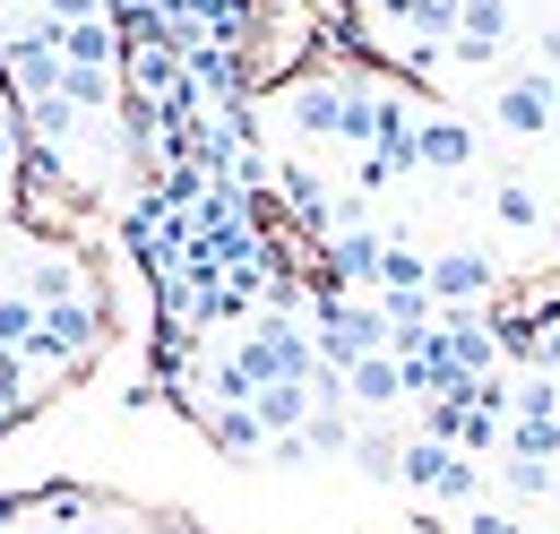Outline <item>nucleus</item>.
<instances>
[{"mask_svg": "<svg viewBox=\"0 0 560 534\" xmlns=\"http://www.w3.org/2000/svg\"><path fill=\"white\" fill-rule=\"evenodd\" d=\"M18 147H26V121H0V173H18Z\"/></svg>", "mask_w": 560, "mask_h": 534, "instance_id": "obj_29", "label": "nucleus"}, {"mask_svg": "<svg viewBox=\"0 0 560 534\" xmlns=\"http://www.w3.org/2000/svg\"><path fill=\"white\" fill-rule=\"evenodd\" d=\"M491 121H500V138H552V121H560V104H552V78L544 69H509L500 78V95H491Z\"/></svg>", "mask_w": 560, "mask_h": 534, "instance_id": "obj_5", "label": "nucleus"}, {"mask_svg": "<svg viewBox=\"0 0 560 534\" xmlns=\"http://www.w3.org/2000/svg\"><path fill=\"white\" fill-rule=\"evenodd\" d=\"M422 276H431V251L388 242V251H380V285H371V293H422Z\"/></svg>", "mask_w": 560, "mask_h": 534, "instance_id": "obj_21", "label": "nucleus"}, {"mask_svg": "<svg viewBox=\"0 0 560 534\" xmlns=\"http://www.w3.org/2000/svg\"><path fill=\"white\" fill-rule=\"evenodd\" d=\"M61 61H70V69H113V61H121V26H113V18H78V26H61Z\"/></svg>", "mask_w": 560, "mask_h": 534, "instance_id": "obj_14", "label": "nucleus"}, {"mask_svg": "<svg viewBox=\"0 0 560 534\" xmlns=\"http://www.w3.org/2000/svg\"><path fill=\"white\" fill-rule=\"evenodd\" d=\"M491 285H500V267L483 251H431V276H422V293L440 302V311H475Z\"/></svg>", "mask_w": 560, "mask_h": 534, "instance_id": "obj_6", "label": "nucleus"}, {"mask_svg": "<svg viewBox=\"0 0 560 534\" xmlns=\"http://www.w3.org/2000/svg\"><path fill=\"white\" fill-rule=\"evenodd\" d=\"M552 104H560V78H552Z\"/></svg>", "mask_w": 560, "mask_h": 534, "instance_id": "obj_33", "label": "nucleus"}, {"mask_svg": "<svg viewBox=\"0 0 560 534\" xmlns=\"http://www.w3.org/2000/svg\"><path fill=\"white\" fill-rule=\"evenodd\" d=\"M491 216H500L509 233H544V199H535V182L500 173V182H491Z\"/></svg>", "mask_w": 560, "mask_h": 534, "instance_id": "obj_19", "label": "nucleus"}, {"mask_svg": "<svg viewBox=\"0 0 560 534\" xmlns=\"http://www.w3.org/2000/svg\"><path fill=\"white\" fill-rule=\"evenodd\" d=\"M535 53H544V78H560V26H544V44H535Z\"/></svg>", "mask_w": 560, "mask_h": 534, "instance_id": "obj_30", "label": "nucleus"}, {"mask_svg": "<svg viewBox=\"0 0 560 534\" xmlns=\"http://www.w3.org/2000/svg\"><path fill=\"white\" fill-rule=\"evenodd\" d=\"M311 345H319L328 371H353L362 353H388V320H380V302L319 285V302H311Z\"/></svg>", "mask_w": 560, "mask_h": 534, "instance_id": "obj_1", "label": "nucleus"}, {"mask_svg": "<svg viewBox=\"0 0 560 534\" xmlns=\"http://www.w3.org/2000/svg\"><path fill=\"white\" fill-rule=\"evenodd\" d=\"M284 121L302 138H346V78H302L284 95Z\"/></svg>", "mask_w": 560, "mask_h": 534, "instance_id": "obj_9", "label": "nucleus"}, {"mask_svg": "<svg viewBox=\"0 0 560 534\" xmlns=\"http://www.w3.org/2000/svg\"><path fill=\"white\" fill-rule=\"evenodd\" d=\"M346 405H362V414H388V405H406L397 353H362V362L346 371Z\"/></svg>", "mask_w": 560, "mask_h": 534, "instance_id": "obj_12", "label": "nucleus"}, {"mask_svg": "<svg viewBox=\"0 0 560 534\" xmlns=\"http://www.w3.org/2000/svg\"><path fill=\"white\" fill-rule=\"evenodd\" d=\"M35 336H44V311H35L26 293H9V285H0V345H9V353H26Z\"/></svg>", "mask_w": 560, "mask_h": 534, "instance_id": "obj_22", "label": "nucleus"}, {"mask_svg": "<svg viewBox=\"0 0 560 534\" xmlns=\"http://www.w3.org/2000/svg\"><path fill=\"white\" fill-rule=\"evenodd\" d=\"M268 466H311V440H302V431H277V440H268Z\"/></svg>", "mask_w": 560, "mask_h": 534, "instance_id": "obj_27", "label": "nucleus"}, {"mask_svg": "<svg viewBox=\"0 0 560 534\" xmlns=\"http://www.w3.org/2000/svg\"><path fill=\"white\" fill-rule=\"evenodd\" d=\"M509 26H517L509 0H457V61H491L509 44Z\"/></svg>", "mask_w": 560, "mask_h": 534, "instance_id": "obj_10", "label": "nucleus"}, {"mask_svg": "<svg viewBox=\"0 0 560 534\" xmlns=\"http://www.w3.org/2000/svg\"><path fill=\"white\" fill-rule=\"evenodd\" d=\"M475 164V130L457 113H422L415 121V173H466Z\"/></svg>", "mask_w": 560, "mask_h": 534, "instance_id": "obj_8", "label": "nucleus"}, {"mask_svg": "<svg viewBox=\"0 0 560 534\" xmlns=\"http://www.w3.org/2000/svg\"><path fill=\"white\" fill-rule=\"evenodd\" d=\"M544 380H552V388H560V371H544Z\"/></svg>", "mask_w": 560, "mask_h": 534, "instance_id": "obj_32", "label": "nucleus"}, {"mask_svg": "<svg viewBox=\"0 0 560 534\" xmlns=\"http://www.w3.org/2000/svg\"><path fill=\"white\" fill-rule=\"evenodd\" d=\"M353 431H362V422H353V405H311V422H302V440H311V466H319V457H346Z\"/></svg>", "mask_w": 560, "mask_h": 534, "instance_id": "obj_18", "label": "nucleus"}, {"mask_svg": "<svg viewBox=\"0 0 560 534\" xmlns=\"http://www.w3.org/2000/svg\"><path fill=\"white\" fill-rule=\"evenodd\" d=\"M233 362L250 371V388H268V380H311L319 371V345H311V328L293 311H259L250 336L233 345Z\"/></svg>", "mask_w": 560, "mask_h": 534, "instance_id": "obj_2", "label": "nucleus"}, {"mask_svg": "<svg viewBox=\"0 0 560 534\" xmlns=\"http://www.w3.org/2000/svg\"><path fill=\"white\" fill-rule=\"evenodd\" d=\"M397 483L406 491H422V500H440V509H475L483 500V474H475V457H457L448 440H406V457H397Z\"/></svg>", "mask_w": 560, "mask_h": 534, "instance_id": "obj_3", "label": "nucleus"}, {"mask_svg": "<svg viewBox=\"0 0 560 534\" xmlns=\"http://www.w3.org/2000/svg\"><path fill=\"white\" fill-rule=\"evenodd\" d=\"M509 457H526V466H560V388L552 380H526L517 405H509V440H500Z\"/></svg>", "mask_w": 560, "mask_h": 534, "instance_id": "obj_4", "label": "nucleus"}, {"mask_svg": "<svg viewBox=\"0 0 560 534\" xmlns=\"http://www.w3.org/2000/svg\"><path fill=\"white\" fill-rule=\"evenodd\" d=\"M61 104H70L78 121H86V113H113V69H70L61 61Z\"/></svg>", "mask_w": 560, "mask_h": 534, "instance_id": "obj_20", "label": "nucleus"}, {"mask_svg": "<svg viewBox=\"0 0 560 534\" xmlns=\"http://www.w3.org/2000/svg\"><path fill=\"white\" fill-rule=\"evenodd\" d=\"M208 440L224 457H268V431H259L250 405H208Z\"/></svg>", "mask_w": 560, "mask_h": 534, "instance_id": "obj_16", "label": "nucleus"}, {"mask_svg": "<svg viewBox=\"0 0 560 534\" xmlns=\"http://www.w3.org/2000/svg\"><path fill=\"white\" fill-rule=\"evenodd\" d=\"M9 414H26V353L0 345V422H9Z\"/></svg>", "mask_w": 560, "mask_h": 534, "instance_id": "obj_25", "label": "nucleus"}, {"mask_svg": "<svg viewBox=\"0 0 560 534\" xmlns=\"http://www.w3.org/2000/svg\"><path fill=\"white\" fill-rule=\"evenodd\" d=\"M277 190H284V207H293V224H302V233H319V242L337 233V199L319 190V173H311V164H277Z\"/></svg>", "mask_w": 560, "mask_h": 534, "instance_id": "obj_11", "label": "nucleus"}, {"mask_svg": "<svg viewBox=\"0 0 560 534\" xmlns=\"http://www.w3.org/2000/svg\"><path fill=\"white\" fill-rule=\"evenodd\" d=\"M466 534H535V526H526V518H509V509H483V500H475V509H466Z\"/></svg>", "mask_w": 560, "mask_h": 534, "instance_id": "obj_26", "label": "nucleus"}, {"mask_svg": "<svg viewBox=\"0 0 560 534\" xmlns=\"http://www.w3.org/2000/svg\"><path fill=\"white\" fill-rule=\"evenodd\" d=\"M406 26H415L422 44H448V35H457V0H415V9H406Z\"/></svg>", "mask_w": 560, "mask_h": 534, "instance_id": "obj_24", "label": "nucleus"}, {"mask_svg": "<svg viewBox=\"0 0 560 534\" xmlns=\"http://www.w3.org/2000/svg\"><path fill=\"white\" fill-rule=\"evenodd\" d=\"M440 353L466 371V380H491L500 371V328L483 311H440Z\"/></svg>", "mask_w": 560, "mask_h": 534, "instance_id": "obj_7", "label": "nucleus"}, {"mask_svg": "<svg viewBox=\"0 0 560 534\" xmlns=\"http://www.w3.org/2000/svg\"><path fill=\"white\" fill-rule=\"evenodd\" d=\"M346 457H353V474H362V483H397V457H406V440H397V431H380V422H362Z\"/></svg>", "mask_w": 560, "mask_h": 534, "instance_id": "obj_17", "label": "nucleus"}, {"mask_svg": "<svg viewBox=\"0 0 560 534\" xmlns=\"http://www.w3.org/2000/svg\"><path fill=\"white\" fill-rule=\"evenodd\" d=\"M0 9H26V0H0Z\"/></svg>", "mask_w": 560, "mask_h": 534, "instance_id": "obj_31", "label": "nucleus"}, {"mask_svg": "<svg viewBox=\"0 0 560 534\" xmlns=\"http://www.w3.org/2000/svg\"><path fill=\"white\" fill-rule=\"evenodd\" d=\"M250 414H259L268 440H277V431H302V422H311V380H268V388L250 397Z\"/></svg>", "mask_w": 560, "mask_h": 534, "instance_id": "obj_15", "label": "nucleus"}, {"mask_svg": "<svg viewBox=\"0 0 560 534\" xmlns=\"http://www.w3.org/2000/svg\"><path fill=\"white\" fill-rule=\"evenodd\" d=\"M44 18H61V26H78V18H104V0H35Z\"/></svg>", "mask_w": 560, "mask_h": 534, "instance_id": "obj_28", "label": "nucleus"}, {"mask_svg": "<svg viewBox=\"0 0 560 534\" xmlns=\"http://www.w3.org/2000/svg\"><path fill=\"white\" fill-rule=\"evenodd\" d=\"M35 311H52V302H78L86 293V276H78V259L70 251H35V267H26V285H18Z\"/></svg>", "mask_w": 560, "mask_h": 534, "instance_id": "obj_13", "label": "nucleus"}, {"mask_svg": "<svg viewBox=\"0 0 560 534\" xmlns=\"http://www.w3.org/2000/svg\"><path fill=\"white\" fill-rule=\"evenodd\" d=\"M500 491H509L517 509H535V500H552V466H526V457H509V466H500Z\"/></svg>", "mask_w": 560, "mask_h": 534, "instance_id": "obj_23", "label": "nucleus"}]
</instances>
